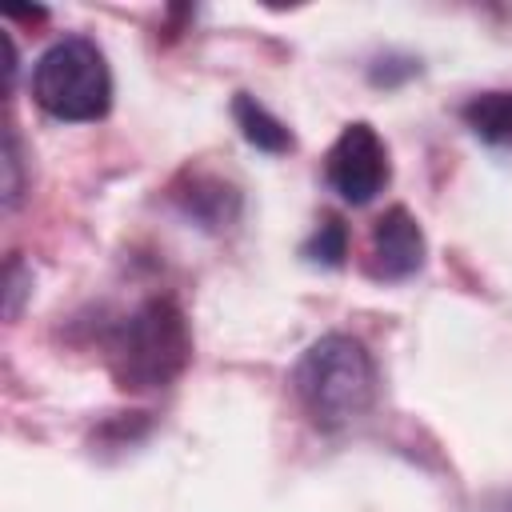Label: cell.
<instances>
[{
	"label": "cell",
	"instance_id": "obj_3",
	"mask_svg": "<svg viewBox=\"0 0 512 512\" xmlns=\"http://www.w3.org/2000/svg\"><path fill=\"white\" fill-rule=\"evenodd\" d=\"M32 96L56 120H100L112 108V72L88 36H64L32 64Z\"/></svg>",
	"mask_w": 512,
	"mask_h": 512
},
{
	"label": "cell",
	"instance_id": "obj_5",
	"mask_svg": "<svg viewBox=\"0 0 512 512\" xmlns=\"http://www.w3.org/2000/svg\"><path fill=\"white\" fill-rule=\"evenodd\" d=\"M424 232L416 224V216L404 204L384 208V216H376L372 236H368V276L372 280H408L424 268Z\"/></svg>",
	"mask_w": 512,
	"mask_h": 512
},
{
	"label": "cell",
	"instance_id": "obj_2",
	"mask_svg": "<svg viewBox=\"0 0 512 512\" xmlns=\"http://www.w3.org/2000/svg\"><path fill=\"white\" fill-rule=\"evenodd\" d=\"M104 360L124 392L168 388L192 360V332L176 300L152 296L136 304L104 340Z\"/></svg>",
	"mask_w": 512,
	"mask_h": 512
},
{
	"label": "cell",
	"instance_id": "obj_1",
	"mask_svg": "<svg viewBox=\"0 0 512 512\" xmlns=\"http://www.w3.org/2000/svg\"><path fill=\"white\" fill-rule=\"evenodd\" d=\"M292 392L316 428L340 432L376 404V364L356 336L324 332L296 360Z\"/></svg>",
	"mask_w": 512,
	"mask_h": 512
},
{
	"label": "cell",
	"instance_id": "obj_6",
	"mask_svg": "<svg viewBox=\"0 0 512 512\" xmlns=\"http://www.w3.org/2000/svg\"><path fill=\"white\" fill-rule=\"evenodd\" d=\"M232 120H236L240 136H244L256 152L284 156V152H292V148H296V140H292L288 124H284L276 112H268L252 92H236V96H232Z\"/></svg>",
	"mask_w": 512,
	"mask_h": 512
},
{
	"label": "cell",
	"instance_id": "obj_10",
	"mask_svg": "<svg viewBox=\"0 0 512 512\" xmlns=\"http://www.w3.org/2000/svg\"><path fill=\"white\" fill-rule=\"evenodd\" d=\"M8 320H16L20 316V304H24V296H28V284H32V276L24 272V264L12 256L8 260Z\"/></svg>",
	"mask_w": 512,
	"mask_h": 512
},
{
	"label": "cell",
	"instance_id": "obj_11",
	"mask_svg": "<svg viewBox=\"0 0 512 512\" xmlns=\"http://www.w3.org/2000/svg\"><path fill=\"white\" fill-rule=\"evenodd\" d=\"M480 512H512V492H496V496H488Z\"/></svg>",
	"mask_w": 512,
	"mask_h": 512
},
{
	"label": "cell",
	"instance_id": "obj_4",
	"mask_svg": "<svg viewBox=\"0 0 512 512\" xmlns=\"http://www.w3.org/2000/svg\"><path fill=\"white\" fill-rule=\"evenodd\" d=\"M324 180L348 204H368L388 184V148L368 120H352L340 128L324 156Z\"/></svg>",
	"mask_w": 512,
	"mask_h": 512
},
{
	"label": "cell",
	"instance_id": "obj_7",
	"mask_svg": "<svg viewBox=\"0 0 512 512\" xmlns=\"http://www.w3.org/2000/svg\"><path fill=\"white\" fill-rule=\"evenodd\" d=\"M460 120L464 128L492 144V148H512V92H476L464 100L460 108Z\"/></svg>",
	"mask_w": 512,
	"mask_h": 512
},
{
	"label": "cell",
	"instance_id": "obj_8",
	"mask_svg": "<svg viewBox=\"0 0 512 512\" xmlns=\"http://www.w3.org/2000/svg\"><path fill=\"white\" fill-rule=\"evenodd\" d=\"M300 256L308 264H320V268H340L344 256H348V228L340 216H324V224L300 244Z\"/></svg>",
	"mask_w": 512,
	"mask_h": 512
},
{
	"label": "cell",
	"instance_id": "obj_9",
	"mask_svg": "<svg viewBox=\"0 0 512 512\" xmlns=\"http://www.w3.org/2000/svg\"><path fill=\"white\" fill-rule=\"evenodd\" d=\"M24 196V152L16 128L4 132V208H16Z\"/></svg>",
	"mask_w": 512,
	"mask_h": 512
}]
</instances>
